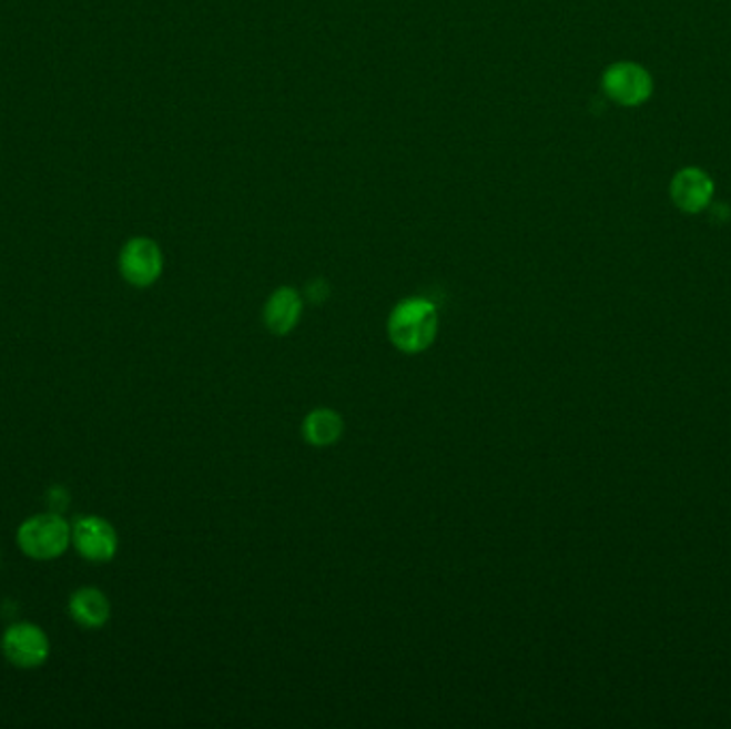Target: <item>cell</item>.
<instances>
[{
    "label": "cell",
    "instance_id": "obj_1",
    "mask_svg": "<svg viewBox=\"0 0 731 729\" xmlns=\"http://www.w3.org/2000/svg\"><path fill=\"white\" fill-rule=\"evenodd\" d=\"M439 330L437 306L426 297L403 300L389 315L387 334L396 350L405 353H419L428 350Z\"/></svg>",
    "mask_w": 731,
    "mask_h": 729
},
{
    "label": "cell",
    "instance_id": "obj_2",
    "mask_svg": "<svg viewBox=\"0 0 731 729\" xmlns=\"http://www.w3.org/2000/svg\"><path fill=\"white\" fill-rule=\"evenodd\" d=\"M71 544V526L59 514H37L18 528V546L37 560L59 558Z\"/></svg>",
    "mask_w": 731,
    "mask_h": 729
},
{
    "label": "cell",
    "instance_id": "obj_3",
    "mask_svg": "<svg viewBox=\"0 0 731 729\" xmlns=\"http://www.w3.org/2000/svg\"><path fill=\"white\" fill-rule=\"evenodd\" d=\"M2 655L16 668L32 670L48 661L50 640L45 631L30 622H16L2 634Z\"/></svg>",
    "mask_w": 731,
    "mask_h": 729
},
{
    "label": "cell",
    "instance_id": "obj_4",
    "mask_svg": "<svg viewBox=\"0 0 731 729\" xmlns=\"http://www.w3.org/2000/svg\"><path fill=\"white\" fill-rule=\"evenodd\" d=\"M118 263L126 283L135 287H150L161 276L163 255L152 240L135 237L124 244Z\"/></svg>",
    "mask_w": 731,
    "mask_h": 729
},
{
    "label": "cell",
    "instance_id": "obj_5",
    "mask_svg": "<svg viewBox=\"0 0 731 729\" xmlns=\"http://www.w3.org/2000/svg\"><path fill=\"white\" fill-rule=\"evenodd\" d=\"M71 541L75 544L78 553L90 563H108L114 558L118 550L114 526L99 516L80 518L71 530Z\"/></svg>",
    "mask_w": 731,
    "mask_h": 729
},
{
    "label": "cell",
    "instance_id": "obj_6",
    "mask_svg": "<svg viewBox=\"0 0 731 729\" xmlns=\"http://www.w3.org/2000/svg\"><path fill=\"white\" fill-rule=\"evenodd\" d=\"M603 88L620 105H640L650 97L652 82L642 67L633 62H618L606 71Z\"/></svg>",
    "mask_w": 731,
    "mask_h": 729
},
{
    "label": "cell",
    "instance_id": "obj_7",
    "mask_svg": "<svg viewBox=\"0 0 731 729\" xmlns=\"http://www.w3.org/2000/svg\"><path fill=\"white\" fill-rule=\"evenodd\" d=\"M302 317V297L292 287H281L270 295L264 308L267 330L276 336L290 334Z\"/></svg>",
    "mask_w": 731,
    "mask_h": 729
},
{
    "label": "cell",
    "instance_id": "obj_8",
    "mask_svg": "<svg viewBox=\"0 0 731 729\" xmlns=\"http://www.w3.org/2000/svg\"><path fill=\"white\" fill-rule=\"evenodd\" d=\"M714 193L712 180L700 170H682L672 182V198L684 212H700L710 204Z\"/></svg>",
    "mask_w": 731,
    "mask_h": 729
},
{
    "label": "cell",
    "instance_id": "obj_9",
    "mask_svg": "<svg viewBox=\"0 0 731 729\" xmlns=\"http://www.w3.org/2000/svg\"><path fill=\"white\" fill-rule=\"evenodd\" d=\"M69 614L78 625L87 629H101L110 620L112 606L110 599L99 588L84 586L71 595Z\"/></svg>",
    "mask_w": 731,
    "mask_h": 729
},
{
    "label": "cell",
    "instance_id": "obj_10",
    "mask_svg": "<svg viewBox=\"0 0 731 729\" xmlns=\"http://www.w3.org/2000/svg\"><path fill=\"white\" fill-rule=\"evenodd\" d=\"M343 431H345L343 417L332 408H315L313 413H308L304 417V424H302V435L306 438V443H311L315 447L334 445L338 438L343 437Z\"/></svg>",
    "mask_w": 731,
    "mask_h": 729
},
{
    "label": "cell",
    "instance_id": "obj_11",
    "mask_svg": "<svg viewBox=\"0 0 731 729\" xmlns=\"http://www.w3.org/2000/svg\"><path fill=\"white\" fill-rule=\"evenodd\" d=\"M306 295H308V300H311V302H315V304H323V302L327 300V295H329V285H327L323 279H315V281H311V283H308V287H306Z\"/></svg>",
    "mask_w": 731,
    "mask_h": 729
}]
</instances>
